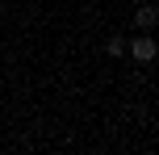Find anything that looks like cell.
I'll return each mask as SVG.
<instances>
[{"label": "cell", "mask_w": 159, "mask_h": 155, "mask_svg": "<svg viewBox=\"0 0 159 155\" xmlns=\"http://www.w3.org/2000/svg\"><path fill=\"white\" fill-rule=\"evenodd\" d=\"M126 50H130V59H134V63H155V55H159L155 38H147V34H143V38H134Z\"/></svg>", "instance_id": "1"}, {"label": "cell", "mask_w": 159, "mask_h": 155, "mask_svg": "<svg viewBox=\"0 0 159 155\" xmlns=\"http://www.w3.org/2000/svg\"><path fill=\"white\" fill-rule=\"evenodd\" d=\"M155 21H159V13H155V4H143V8H138V13H134V25H138V30H151Z\"/></svg>", "instance_id": "2"}, {"label": "cell", "mask_w": 159, "mask_h": 155, "mask_svg": "<svg viewBox=\"0 0 159 155\" xmlns=\"http://www.w3.org/2000/svg\"><path fill=\"white\" fill-rule=\"evenodd\" d=\"M105 55H109V59H121V55H126V38H109V42H105Z\"/></svg>", "instance_id": "3"}, {"label": "cell", "mask_w": 159, "mask_h": 155, "mask_svg": "<svg viewBox=\"0 0 159 155\" xmlns=\"http://www.w3.org/2000/svg\"><path fill=\"white\" fill-rule=\"evenodd\" d=\"M0 13H4V0H0Z\"/></svg>", "instance_id": "4"}]
</instances>
